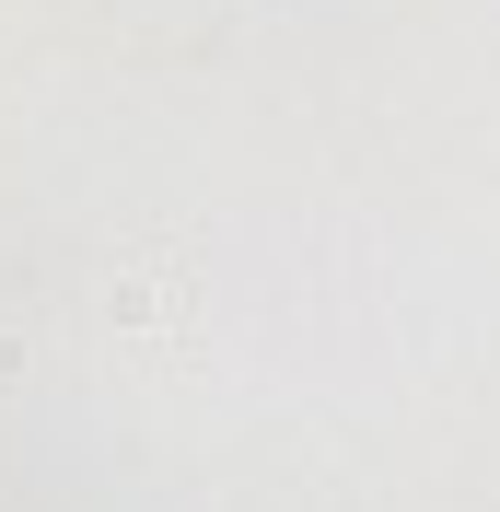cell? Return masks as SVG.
I'll list each match as a JSON object with an SVG mask.
<instances>
[{
    "label": "cell",
    "mask_w": 500,
    "mask_h": 512,
    "mask_svg": "<svg viewBox=\"0 0 500 512\" xmlns=\"http://www.w3.org/2000/svg\"><path fill=\"white\" fill-rule=\"evenodd\" d=\"M175 303H187V280H175V268H163V280H117V326H163Z\"/></svg>",
    "instance_id": "cell-1"
}]
</instances>
